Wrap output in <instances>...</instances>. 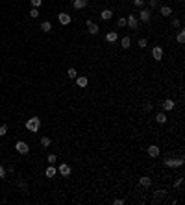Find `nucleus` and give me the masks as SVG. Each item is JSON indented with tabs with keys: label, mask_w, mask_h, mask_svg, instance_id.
<instances>
[{
	"label": "nucleus",
	"mask_w": 185,
	"mask_h": 205,
	"mask_svg": "<svg viewBox=\"0 0 185 205\" xmlns=\"http://www.w3.org/2000/svg\"><path fill=\"white\" fill-rule=\"evenodd\" d=\"M152 57L155 61H161L163 59V48H161V46H154V48H152Z\"/></svg>",
	"instance_id": "9"
},
{
	"label": "nucleus",
	"mask_w": 185,
	"mask_h": 205,
	"mask_svg": "<svg viewBox=\"0 0 185 205\" xmlns=\"http://www.w3.org/2000/svg\"><path fill=\"white\" fill-rule=\"evenodd\" d=\"M71 165H67V163H61V165H59V168H58V172L61 174V176H63V177H68V176H71Z\"/></svg>",
	"instance_id": "7"
},
{
	"label": "nucleus",
	"mask_w": 185,
	"mask_h": 205,
	"mask_svg": "<svg viewBox=\"0 0 185 205\" xmlns=\"http://www.w3.org/2000/svg\"><path fill=\"white\" fill-rule=\"evenodd\" d=\"M150 19H152V11L141 8V11H139V20H141V22H150Z\"/></svg>",
	"instance_id": "3"
},
{
	"label": "nucleus",
	"mask_w": 185,
	"mask_h": 205,
	"mask_svg": "<svg viewBox=\"0 0 185 205\" xmlns=\"http://www.w3.org/2000/svg\"><path fill=\"white\" fill-rule=\"evenodd\" d=\"M126 26H130V30H137V28H139V20H137V17L135 15H128Z\"/></svg>",
	"instance_id": "4"
},
{
	"label": "nucleus",
	"mask_w": 185,
	"mask_h": 205,
	"mask_svg": "<svg viewBox=\"0 0 185 205\" xmlns=\"http://www.w3.org/2000/svg\"><path fill=\"white\" fill-rule=\"evenodd\" d=\"M148 6H150V8H157V0H148Z\"/></svg>",
	"instance_id": "33"
},
{
	"label": "nucleus",
	"mask_w": 185,
	"mask_h": 205,
	"mask_svg": "<svg viewBox=\"0 0 185 205\" xmlns=\"http://www.w3.org/2000/svg\"><path fill=\"white\" fill-rule=\"evenodd\" d=\"M172 28H180V20H178V19L172 20Z\"/></svg>",
	"instance_id": "37"
},
{
	"label": "nucleus",
	"mask_w": 185,
	"mask_h": 205,
	"mask_svg": "<svg viewBox=\"0 0 185 205\" xmlns=\"http://www.w3.org/2000/svg\"><path fill=\"white\" fill-rule=\"evenodd\" d=\"M159 13L163 17H170V15H172V8H170V6H163V8L159 9Z\"/></svg>",
	"instance_id": "16"
},
{
	"label": "nucleus",
	"mask_w": 185,
	"mask_h": 205,
	"mask_svg": "<svg viewBox=\"0 0 185 205\" xmlns=\"http://www.w3.org/2000/svg\"><path fill=\"white\" fill-rule=\"evenodd\" d=\"M4 177H6V168L0 166V179H4Z\"/></svg>",
	"instance_id": "36"
},
{
	"label": "nucleus",
	"mask_w": 185,
	"mask_h": 205,
	"mask_svg": "<svg viewBox=\"0 0 185 205\" xmlns=\"http://www.w3.org/2000/svg\"><path fill=\"white\" fill-rule=\"evenodd\" d=\"M15 150H17V152H19V153H22V155H26V153H28V152H30V146H28V144H26V142H24V140H19V142H17V144H15Z\"/></svg>",
	"instance_id": "5"
},
{
	"label": "nucleus",
	"mask_w": 185,
	"mask_h": 205,
	"mask_svg": "<svg viewBox=\"0 0 185 205\" xmlns=\"http://www.w3.org/2000/svg\"><path fill=\"white\" fill-rule=\"evenodd\" d=\"M39 128H41V118H37V117H32V118H28V120H26V129H28V131L35 133V131H39Z\"/></svg>",
	"instance_id": "1"
},
{
	"label": "nucleus",
	"mask_w": 185,
	"mask_h": 205,
	"mask_svg": "<svg viewBox=\"0 0 185 205\" xmlns=\"http://www.w3.org/2000/svg\"><path fill=\"white\" fill-rule=\"evenodd\" d=\"M28 15H30L32 19H37V17H39V8H33V9L28 13Z\"/></svg>",
	"instance_id": "26"
},
{
	"label": "nucleus",
	"mask_w": 185,
	"mask_h": 205,
	"mask_svg": "<svg viewBox=\"0 0 185 205\" xmlns=\"http://www.w3.org/2000/svg\"><path fill=\"white\" fill-rule=\"evenodd\" d=\"M52 30V24L48 22V20H45V22L43 24H41V32H45V33H48Z\"/></svg>",
	"instance_id": "21"
},
{
	"label": "nucleus",
	"mask_w": 185,
	"mask_h": 205,
	"mask_svg": "<svg viewBox=\"0 0 185 205\" xmlns=\"http://www.w3.org/2000/svg\"><path fill=\"white\" fill-rule=\"evenodd\" d=\"M52 144V140H50V137H41V146H45V148H48Z\"/></svg>",
	"instance_id": "22"
},
{
	"label": "nucleus",
	"mask_w": 185,
	"mask_h": 205,
	"mask_svg": "<svg viewBox=\"0 0 185 205\" xmlns=\"http://www.w3.org/2000/svg\"><path fill=\"white\" fill-rule=\"evenodd\" d=\"M139 185H141V187H145V189H148L150 185H152V179L145 176V177H141V179H139Z\"/></svg>",
	"instance_id": "18"
},
{
	"label": "nucleus",
	"mask_w": 185,
	"mask_h": 205,
	"mask_svg": "<svg viewBox=\"0 0 185 205\" xmlns=\"http://www.w3.org/2000/svg\"><path fill=\"white\" fill-rule=\"evenodd\" d=\"M87 4H89V0H72V6L76 9H84Z\"/></svg>",
	"instance_id": "14"
},
{
	"label": "nucleus",
	"mask_w": 185,
	"mask_h": 205,
	"mask_svg": "<svg viewBox=\"0 0 185 205\" xmlns=\"http://www.w3.org/2000/svg\"><path fill=\"white\" fill-rule=\"evenodd\" d=\"M117 26H119V28H124V26H126V19H124V17H120V19L117 20Z\"/></svg>",
	"instance_id": "28"
},
{
	"label": "nucleus",
	"mask_w": 185,
	"mask_h": 205,
	"mask_svg": "<svg viewBox=\"0 0 185 205\" xmlns=\"http://www.w3.org/2000/svg\"><path fill=\"white\" fill-rule=\"evenodd\" d=\"M106 41L107 43H117L119 41V33L117 32H107L106 33Z\"/></svg>",
	"instance_id": "13"
},
{
	"label": "nucleus",
	"mask_w": 185,
	"mask_h": 205,
	"mask_svg": "<svg viewBox=\"0 0 185 205\" xmlns=\"http://www.w3.org/2000/svg\"><path fill=\"white\" fill-rule=\"evenodd\" d=\"M165 166L167 168H180V166H183V157H178V159L168 157V159L165 161Z\"/></svg>",
	"instance_id": "2"
},
{
	"label": "nucleus",
	"mask_w": 185,
	"mask_h": 205,
	"mask_svg": "<svg viewBox=\"0 0 185 205\" xmlns=\"http://www.w3.org/2000/svg\"><path fill=\"white\" fill-rule=\"evenodd\" d=\"M76 85H78L80 89H85V87L89 85V78H87V76H76Z\"/></svg>",
	"instance_id": "10"
},
{
	"label": "nucleus",
	"mask_w": 185,
	"mask_h": 205,
	"mask_svg": "<svg viewBox=\"0 0 185 205\" xmlns=\"http://www.w3.org/2000/svg\"><path fill=\"white\" fill-rule=\"evenodd\" d=\"M45 176H46V177H56V166H54V165H50L48 168L45 170Z\"/></svg>",
	"instance_id": "19"
},
{
	"label": "nucleus",
	"mask_w": 185,
	"mask_h": 205,
	"mask_svg": "<svg viewBox=\"0 0 185 205\" xmlns=\"http://www.w3.org/2000/svg\"><path fill=\"white\" fill-rule=\"evenodd\" d=\"M178 2H183V0H178Z\"/></svg>",
	"instance_id": "39"
},
{
	"label": "nucleus",
	"mask_w": 185,
	"mask_h": 205,
	"mask_svg": "<svg viewBox=\"0 0 185 205\" xmlns=\"http://www.w3.org/2000/svg\"><path fill=\"white\" fill-rule=\"evenodd\" d=\"M161 105H163V109H165V111H172L176 104H174V100L167 98V100H163V102H161Z\"/></svg>",
	"instance_id": "12"
},
{
	"label": "nucleus",
	"mask_w": 185,
	"mask_h": 205,
	"mask_svg": "<svg viewBox=\"0 0 185 205\" xmlns=\"http://www.w3.org/2000/svg\"><path fill=\"white\" fill-rule=\"evenodd\" d=\"M33 8H41V4H43V0H30Z\"/></svg>",
	"instance_id": "30"
},
{
	"label": "nucleus",
	"mask_w": 185,
	"mask_h": 205,
	"mask_svg": "<svg viewBox=\"0 0 185 205\" xmlns=\"http://www.w3.org/2000/svg\"><path fill=\"white\" fill-rule=\"evenodd\" d=\"M120 46H122L124 50H128L130 46H132V39H130L128 35H126V37H122V41H120Z\"/></svg>",
	"instance_id": "17"
},
{
	"label": "nucleus",
	"mask_w": 185,
	"mask_h": 205,
	"mask_svg": "<svg viewBox=\"0 0 185 205\" xmlns=\"http://www.w3.org/2000/svg\"><path fill=\"white\" fill-rule=\"evenodd\" d=\"M59 24H63V26H67V24H71V20H72V17L68 15V13H59Z\"/></svg>",
	"instance_id": "11"
},
{
	"label": "nucleus",
	"mask_w": 185,
	"mask_h": 205,
	"mask_svg": "<svg viewBox=\"0 0 185 205\" xmlns=\"http://www.w3.org/2000/svg\"><path fill=\"white\" fill-rule=\"evenodd\" d=\"M145 111H152V104H145Z\"/></svg>",
	"instance_id": "38"
},
{
	"label": "nucleus",
	"mask_w": 185,
	"mask_h": 205,
	"mask_svg": "<svg viewBox=\"0 0 185 205\" xmlns=\"http://www.w3.org/2000/svg\"><path fill=\"white\" fill-rule=\"evenodd\" d=\"M146 44H148L146 39H139V48H146Z\"/></svg>",
	"instance_id": "31"
},
{
	"label": "nucleus",
	"mask_w": 185,
	"mask_h": 205,
	"mask_svg": "<svg viewBox=\"0 0 185 205\" xmlns=\"http://www.w3.org/2000/svg\"><path fill=\"white\" fill-rule=\"evenodd\" d=\"M135 8H145V0H133Z\"/></svg>",
	"instance_id": "29"
},
{
	"label": "nucleus",
	"mask_w": 185,
	"mask_h": 205,
	"mask_svg": "<svg viewBox=\"0 0 185 205\" xmlns=\"http://www.w3.org/2000/svg\"><path fill=\"white\" fill-rule=\"evenodd\" d=\"M163 196H165V190H157V192L154 194V201H159Z\"/></svg>",
	"instance_id": "24"
},
{
	"label": "nucleus",
	"mask_w": 185,
	"mask_h": 205,
	"mask_svg": "<svg viewBox=\"0 0 185 205\" xmlns=\"http://www.w3.org/2000/svg\"><path fill=\"white\" fill-rule=\"evenodd\" d=\"M85 28H87V32L89 33H91V35H96V33H98V24H94L93 22V20H85Z\"/></svg>",
	"instance_id": "6"
},
{
	"label": "nucleus",
	"mask_w": 185,
	"mask_h": 205,
	"mask_svg": "<svg viewBox=\"0 0 185 205\" xmlns=\"http://www.w3.org/2000/svg\"><path fill=\"white\" fill-rule=\"evenodd\" d=\"M113 203H115V205H124V200H120V198H115Z\"/></svg>",
	"instance_id": "34"
},
{
	"label": "nucleus",
	"mask_w": 185,
	"mask_h": 205,
	"mask_svg": "<svg viewBox=\"0 0 185 205\" xmlns=\"http://www.w3.org/2000/svg\"><path fill=\"white\" fill-rule=\"evenodd\" d=\"M46 161H48L50 165H56V155H54V153H50V155H48V159H46Z\"/></svg>",
	"instance_id": "32"
},
{
	"label": "nucleus",
	"mask_w": 185,
	"mask_h": 205,
	"mask_svg": "<svg viewBox=\"0 0 185 205\" xmlns=\"http://www.w3.org/2000/svg\"><path fill=\"white\" fill-rule=\"evenodd\" d=\"M176 41H178L180 44H183V43H185V33H183V32H180V33L176 35Z\"/></svg>",
	"instance_id": "25"
},
{
	"label": "nucleus",
	"mask_w": 185,
	"mask_h": 205,
	"mask_svg": "<svg viewBox=\"0 0 185 205\" xmlns=\"http://www.w3.org/2000/svg\"><path fill=\"white\" fill-rule=\"evenodd\" d=\"M155 122H157V124H165V122H167V115L165 113H157L155 115Z\"/></svg>",
	"instance_id": "20"
},
{
	"label": "nucleus",
	"mask_w": 185,
	"mask_h": 205,
	"mask_svg": "<svg viewBox=\"0 0 185 205\" xmlns=\"http://www.w3.org/2000/svg\"><path fill=\"white\" fill-rule=\"evenodd\" d=\"M181 183H183V177H178L176 183H174V187H181Z\"/></svg>",
	"instance_id": "35"
},
{
	"label": "nucleus",
	"mask_w": 185,
	"mask_h": 205,
	"mask_svg": "<svg viewBox=\"0 0 185 205\" xmlns=\"http://www.w3.org/2000/svg\"><path fill=\"white\" fill-rule=\"evenodd\" d=\"M100 17L104 19V20H111L113 11H111V9H102V11H100Z\"/></svg>",
	"instance_id": "15"
},
{
	"label": "nucleus",
	"mask_w": 185,
	"mask_h": 205,
	"mask_svg": "<svg viewBox=\"0 0 185 205\" xmlns=\"http://www.w3.org/2000/svg\"><path fill=\"white\" fill-rule=\"evenodd\" d=\"M67 76L71 78V80H76V76H78V70H76V68H68V70H67Z\"/></svg>",
	"instance_id": "23"
},
{
	"label": "nucleus",
	"mask_w": 185,
	"mask_h": 205,
	"mask_svg": "<svg viewBox=\"0 0 185 205\" xmlns=\"http://www.w3.org/2000/svg\"><path fill=\"white\" fill-rule=\"evenodd\" d=\"M4 135H8V126H6V124L0 126V137H4Z\"/></svg>",
	"instance_id": "27"
},
{
	"label": "nucleus",
	"mask_w": 185,
	"mask_h": 205,
	"mask_svg": "<svg viewBox=\"0 0 185 205\" xmlns=\"http://www.w3.org/2000/svg\"><path fill=\"white\" fill-rule=\"evenodd\" d=\"M146 152H148V155L152 157V159H155V157H159L161 150H159V146H155V144H150V146L146 148Z\"/></svg>",
	"instance_id": "8"
}]
</instances>
